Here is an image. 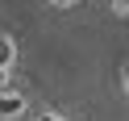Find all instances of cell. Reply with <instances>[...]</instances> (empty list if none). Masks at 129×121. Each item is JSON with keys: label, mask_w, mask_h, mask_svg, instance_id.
I'll use <instances>...</instances> for the list:
<instances>
[{"label": "cell", "mask_w": 129, "mask_h": 121, "mask_svg": "<svg viewBox=\"0 0 129 121\" xmlns=\"http://www.w3.org/2000/svg\"><path fill=\"white\" fill-rule=\"evenodd\" d=\"M21 109H25V100L17 92H0V117H17Z\"/></svg>", "instance_id": "obj_1"}, {"label": "cell", "mask_w": 129, "mask_h": 121, "mask_svg": "<svg viewBox=\"0 0 129 121\" xmlns=\"http://www.w3.org/2000/svg\"><path fill=\"white\" fill-rule=\"evenodd\" d=\"M17 59V46L9 42V38H0V71H9V63Z\"/></svg>", "instance_id": "obj_2"}, {"label": "cell", "mask_w": 129, "mask_h": 121, "mask_svg": "<svg viewBox=\"0 0 129 121\" xmlns=\"http://www.w3.org/2000/svg\"><path fill=\"white\" fill-rule=\"evenodd\" d=\"M4 84H9V71H0V92H4Z\"/></svg>", "instance_id": "obj_3"}, {"label": "cell", "mask_w": 129, "mask_h": 121, "mask_svg": "<svg viewBox=\"0 0 129 121\" xmlns=\"http://www.w3.org/2000/svg\"><path fill=\"white\" fill-rule=\"evenodd\" d=\"M38 121H62V117H50V113H42V117H38Z\"/></svg>", "instance_id": "obj_4"}, {"label": "cell", "mask_w": 129, "mask_h": 121, "mask_svg": "<svg viewBox=\"0 0 129 121\" xmlns=\"http://www.w3.org/2000/svg\"><path fill=\"white\" fill-rule=\"evenodd\" d=\"M121 75H125V92H129V63H125V71H121Z\"/></svg>", "instance_id": "obj_5"}]
</instances>
